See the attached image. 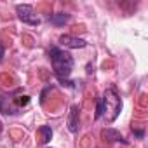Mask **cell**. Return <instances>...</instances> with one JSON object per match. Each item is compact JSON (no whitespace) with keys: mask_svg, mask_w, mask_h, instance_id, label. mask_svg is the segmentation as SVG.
<instances>
[{"mask_svg":"<svg viewBox=\"0 0 148 148\" xmlns=\"http://www.w3.org/2000/svg\"><path fill=\"white\" fill-rule=\"evenodd\" d=\"M49 58L52 63V71L56 79L63 84V86H73L75 82H70V75L73 70V58L68 51H63L59 47H51L49 51Z\"/></svg>","mask_w":148,"mask_h":148,"instance_id":"cell-1","label":"cell"},{"mask_svg":"<svg viewBox=\"0 0 148 148\" xmlns=\"http://www.w3.org/2000/svg\"><path fill=\"white\" fill-rule=\"evenodd\" d=\"M103 96H105V115H106V120L113 122L119 117L120 110H122V99L117 94L115 86H110Z\"/></svg>","mask_w":148,"mask_h":148,"instance_id":"cell-2","label":"cell"},{"mask_svg":"<svg viewBox=\"0 0 148 148\" xmlns=\"http://www.w3.org/2000/svg\"><path fill=\"white\" fill-rule=\"evenodd\" d=\"M16 12H18V18H19L23 23L32 25V26L40 25V18L35 14V11H33L32 5H28V4H19V5H16Z\"/></svg>","mask_w":148,"mask_h":148,"instance_id":"cell-3","label":"cell"},{"mask_svg":"<svg viewBox=\"0 0 148 148\" xmlns=\"http://www.w3.org/2000/svg\"><path fill=\"white\" fill-rule=\"evenodd\" d=\"M58 44L64 49H84L87 45V42L84 38H77V37H71V35H61L58 38Z\"/></svg>","mask_w":148,"mask_h":148,"instance_id":"cell-4","label":"cell"},{"mask_svg":"<svg viewBox=\"0 0 148 148\" xmlns=\"http://www.w3.org/2000/svg\"><path fill=\"white\" fill-rule=\"evenodd\" d=\"M79 112H80L79 105H71V108H70V117H68V129H70V132H73V134L79 132V127H80Z\"/></svg>","mask_w":148,"mask_h":148,"instance_id":"cell-5","label":"cell"},{"mask_svg":"<svg viewBox=\"0 0 148 148\" xmlns=\"http://www.w3.org/2000/svg\"><path fill=\"white\" fill-rule=\"evenodd\" d=\"M101 136H103L106 141H110V143H125V139L122 138V134H120L117 129H112V127H108V129H103Z\"/></svg>","mask_w":148,"mask_h":148,"instance_id":"cell-6","label":"cell"},{"mask_svg":"<svg viewBox=\"0 0 148 148\" xmlns=\"http://www.w3.org/2000/svg\"><path fill=\"white\" fill-rule=\"evenodd\" d=\"M49 21H51V25H54V26H64V25L70 21V14L56 12V14H51V16H49Z\"/></svg>","mask_w":148,"mask_h":148,"instance_id":"cell-7","label":"cell"},{"mask_svg":"<svg viewBox=\"0 0 148 148\" xmlns=\"http://www.w3.org/2000/svg\"><path fill=\"white\" fill-rule=\"evenodd\" d=\"M38 132H40V141H42L44 145L51 141V138H52V129H51L49 125H40V127H38Z\"/></svg>","mask_w":148,"mask_h":148,"instance_id":"cell-8","label":"cell"},{"mask_svg":"<svg viewBox=\"0 0 148 148\" xmlns=\"http://www.w3.org/2000/svg\"><path fill=\"white\" fill-rule=\"evenodd\" d=\"M101 117H105V96L98 98V101H96V115H94V119L99 120Z\"/></svg>","mask_w":148,"mask_h":148,"instance_id":"cell-9","label":"cell"},{"mask_svg":"<svg viewBox=\"0 0 148 148\" xmlns=\"http://www.w3.org/2000/svg\"><path fill=\"white\" fill-rule=\"evenodd\" d=\"M30 103V96H18V98H12V105L19 110L21 106H26Z\"/></svg>","mask_w":148,"mask_h":148,"instance_id":"cell-10","label":"cell"},{"mask_svg":"<svg viewBox=\"0 0 148 148\" xmlns=\"http://www.w3.org/2000/svg\"><path fill=\"white\" fill-rule=\"evenodd\" d=\"M4 52H5V49H4L2 44H0V61H2V58H4Z\"/></svg>","mask_w":148,"mask_h":148,"instance_id":"cell-11","label":"cell"},{"mask_svg":"<svg viewBox=\"0 0 148 148\" xmlns=\"http://www.w3.org/2000/svg\"><path fill=\"white\" fill-rule=\"evenodd\" d=\"M134 134H136V136H139V138H143V136H145V132H143V131H134Z\"/></svg>","mask_w":148,"mask_h":148,"instance_id":"cell-12","label":"cell"}]
</instances>
